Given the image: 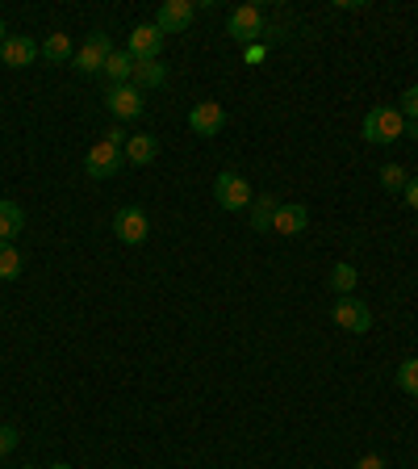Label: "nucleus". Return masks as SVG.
Listing matches in <instances>:
<instances>
[{"mask_svg": "<svg viewBox=\"0 0 418 469\" xmlns=\"http://www.w3.org/2000/svg\"><path fill=\"white\" fill-rule=\"evenodd\" d=\"M134 88H159L167 85V68L159 59H134Z\"/></svg>", "mask_w": 418, "mask_h": 469, "instance_id": "dca6fc26", "label": "nucleus"}, {"mask_svg": "<svg viewBox=\"0 0 418 469\" xmlns=\"http://www.w3.org/2000/svg\"><path fill=\"white\" fill-rule=\"evenodd\" d=\"M9 42V30H4V17H0V47Z\"/></svg>", "mask_w": 418, "mask_h": 469, "instance_id": "7c9ffc66", "label": "nucleus"}, {"mask_svg": "<svg viewBox=\"0 0 418 469\" xmlns=\"http://www.w3.org/2000/svg\"><path fill=\"white\" fill-rule=\"evenodd\" d=\"M17 445H22V432L4 423V428H0V457H9V453H13V448H17Z\"/></svg>", "mask_w": 418, "mask_h": 469, "instance_id": "393cba45", "label": "nucleus"}, {"mask_svg": "<svg viewBox=\"0 0 418 469\" xmlns=\"http://www.w3.org/2000/svg\"><path fill=\"white\" fill-rule=\"evenodd\" d=\"M243 55H247V63H263L268 47H263V42H251V47H243Z\"/></svg>", "mask_w": 418, "mask_h": 469, "instance_id": "bb28decb", "label": "nucleus"}, {"mask_svg": "<svg viewBox=\"0 0 418 469\" xmlns=\"http://www.w3.org/2000/svg\"><path fill=\"white\" fill-rule=\"evenodd\" d=\"M276 197L272 193H263V197H255V202H251V210H247V218H251V227L255 230H272V218H276Z\"/></svg>", "mask_w": 418, "mask_h": 469, "instance_id": "6ab92c4d", "label": "nucleus"}, {"mask_svg": "<svg viewBox=\"0 0 418 469\" xmlns=\"http://www.w3.org/2000/svg\"><path fill=\"white\" fill-rule=\"evenodd\" d=\"M356 281H360L356 265H334V268H331V289L339 293V298H351V289H356Z\"/></svg>", "mask_w": 418, "mask_h": 469, "instance_id": "412c9836", "label": "nucleus"}, {"mask_svg": "<svg viewBox=\"0 0 418 469\" xmlns=\"http://www.w3.org/2000/svg\"><path fill=\"white\" fill-rule=\"evenodd\" d=\"M192 17H197V0H164L156 13V25H159V34H184L192 25Z\"/></svg>", "mask_w": 418, "mask_h": 469, "instance_id": "1a4fd4ad", "label": "nucleus"}, {"mask_svg": "<svg viewBox=\"0 0 418 469\" xmlns=\"http://www.w3.org/2000/svg\"><path fill=\"white\" fill-rule=\"evenodd\" d=\"M331 319H334V327H343V331H351V336L372 331V311L356 298V293H351V298H334Z\"/></svg>", "mask_w": 418, "mask_h": 469, "instance_id": "423d86ee", "label": "nucleus"}, {"mask_svg": "<svg viewBox=\"0 0 418 469\" xmlns=\"http://www.w3.org/2000/svg\"><path fill=\"white\" fill-rule=\"evenodd\" d=\"M25 469H38V465H25ZM47 469H72L67 461H55V465H47Z\"/></svg>", "mask_w": 418, "mask_h": 469, "instance_id": "c756f323", "label": "nucleus"}, {"mask_svg": "<svg viewBox=\"0 0 418 469\" xmlns=\"http://www.w3.org/2000/svg\"><path fill=\"white\" fill-rule=\"evenodd\" d=\"M263 9L260 5H239V9L230 13V22H227V34L239 42V47H251V42H260L263 38Z\"/></svg>", "mask_w": 418, "mask_h": 469, "instance_id": "39448f33", "label": "nucleus"}, {"mask_svg": "<svg viewBox=\"0 0 418 469\" xmlns=\"http://www.w3.org/2000/svg\"><path fill=\"white\" fill-rule=\"evenodd\" d=\"M126 50H130L134 59H159V50H164V34H159V25H156V22L134 25Z\"/></svg>", "mask_w": 418, "mask_h": 469, "instance_id": "f8f14e48", "label": "nucleus"}, {"mask_svg": "<svg viewBox=\"0 0 418 469\" xmlns=\"http://www.w3.org/2000/svg\"><path fill=\"white\" fill-rule=\"evenodd\" d=\"M121 156H126V164H134V168H147V164L159 156V139L156 134H130L126 147H121Z\"/></svg>", "mask_w": 418, "mask_h": 469, "instance_id": "4468645a", "label": "nucleus"}, {"mask_svg": "<svg viewBox=\"0 0 418 469\" xmlns=\"http://www.w3.org/2000/svg\"><path fill=\"white\" fill-rule=\"evenodd\" d=\"M113 235H118L126 248H143L151 239V218L138 210V205H121L113 214Z\"/></svg>", "mask_w": 418, "mask_h": 469, "instance_id": "7ed1b4c3", "label": "nucleus"}, {"mask_svg": "<svg viewBox=\"0 0 418 469\" xmlns=\"http://www.w3.org/2000/svg\"><path fill=\"white\" fill-rule=\"evenodd\" d=\"M121 164H126V156H121V147H113L109 139L93 143V151L84 156V172H88L93 181H113L121 172Z\"/></svg>", "mask_w": 418, "mask_h": 469, "instance_id": "20e7f679", "label": "nucleus"}, {"mask_svg": "<svg viewBox=\"0 0 418 469\" xmlns=\"http://www.w3.org/2000/svg\"><path fill=\"white\" fill-rule=\"evenodd\" d=\"M143 88H134V85H109L105 88V109L113 113L118 122H134V118H143Z\"/></svg>", "mask_w": 418, "mask_h": 469, "instance_id": "0eeeda50", "label": "nucleus"}, {"mask_svg": "<svg viewBox=\"0 0 418 469\" xmlns=\"http://www.w3.org/2000/svg\"><path fill=\"white\" fill-rule=\"evenodd\" d=\"M25 227V210L9 197H0V243H13Z\"/></svg>", "mask_w": 418, "mask_h": 469, "instance_id": "2eb2a0df", "label": "nucleus"}, {"mask_svg": "<svg viewBox=\"0 0 418 469\" xmlns=\"http://www.w3.org/2000/svg\"><path fill=\"white\" fill-rule=\"evenodd\" d=\"M397 390L418 398V356H406V361L397 365Z\"/></svg>", "mask_w": 418, "mask_h": 469, "instance_id": "4be33fe9", "label": "nucleus"}, {"mask_svg": "<svg viewBox=\"0 0 418 469\" xmlns=\"http://www.w3.org/2000/svg\"><path fill=\"white\" fill-rule=\"evenodd\" d=\"M306 227H310V210H306L301 202H280V205H276V218H272L276 235L293 239V235H301Z\"/></svg>", "mask_w": 418, "mask_h": 469, "instance_id": "9b49d317", "label": "nucleus"}, {"mask_svg": "<svg viewBox=\"0 0 418 469\" xmlns=\"http://www.w3.org/2000/svg\"><path fill=\"white\" fill-rule=\"evenodd\" d=\"M356 469H389V465H385V457L369 453V457H360V461H356Z\"/></svg>", "mask_w": 418, "mask_h": 469, "instance_id": "cd10ccee", "label": "nucleus"}, {"mask_svg": "<svg viewBox=\"0 0 418 469\" xmlns=\"http://www.w3.org/2000/svg\"><path fill=\"white\" fill-rule=\"evenodd\" d=\"M38 55L47 63H72L76 59V47L67 34H47L42 38V47H38Z\"/></svg>", "mask_w": 418, "mask_h": 469, "instance_id": "f3484780", "label": "nucleus"}, {"mask_svg": "<svg viewBox=\"0 0 418 469\" xmlns=\"http://www.w3.org/2000/svg\"><path fill=\"white\" fill-rule=\"evenodd\" d=\"M214 202L222 205L227 214H243V210H251L255 193H251V185L243 181L239 172H218V181H214Z\"/></svg>", "mask_w": 418, "mask_h": 469, "instance_id": "f03ea898", "label": "nucleus"}, {"mask_svg": "<svg viewBox=\"0 0 418 469\" xmlns=\"http://www.w3.org/2000/svg\"><path fill=\"white\" fill-rule=\"evenodd\" d=\"M105 76H109V85H130L134 80V55L130 50H113L105 63Z\"/></svg>", "mask_w": 418, "mask_h": 469, "instance_id": "a211bd4d", "label": "nucleus"}, {"mask_svg": "<svg viewBox=\"0 0 418 469\" xmlns=\"http://www.w3.org/2000/svg\"><path fill=\"white\" fill-rule=\"evenodd\" d=\"M397 109H402V118L406 122H418V85H410L406 93H402V105Z\"/></svg>", "mask_w": 418, "mask_h": 469, "instance_id": "b1692460", "label": "nucleus"}, {"mask_svg": "<svg viewBox=\"0 0 418 469\" xmlns=\"http://www.w3.org/2000/svg\"><path fill=\"white\" fill-rule=\"evenodd\" d=\"M402 202L410 205V210H418V176H410L406 189H402Z\"/></svg>", "mask_w": 418, "mask_h": 469, "instance_id": "a878e982", "label": "nucleus"}, {"mask_svg": "<svg viewBox=\"0 0 418 469\" xmlns=\"http://www.w3.org/2000/svg\"><path fill=\"white\" fill-rule=\"evenodd\" d=\"M109 55H113V47H109V34H105V30H93V34H88V42L76 50L72 63L80 68L84 76H96V72H105Z\"/></svg>", "mask_w": 418, "mask_h": 469, "instance_id": "6e6552de", "label": "nucleus"}, {"mask_svg": "<svg viewBox=\"0 0 418 469\" xmlns=\"http://www.w3.org/2000/svg\"><path fill=\"white\" fill-rule=\"evenodd\" d=\"M406 168H402V164H385L381 168V189H389V193H402L406 189Z\"/></svg>", "mask_w": 418, "mask_h": 469, "instance_id": "5701e85b", "label": "nucleus"}, {"mask_svg": "<svg viewBox=\"0 0 418 469\" xmlns=\"http://www.w3.org/2000/svg\"><path fill=\"white\" fill-rule=\"evenodd\" d=\"M0 59H4V68H30L38 59V42L25 34H9V42L0 47Z\"/></svg>", "mask_w": 418, "mask_h": 469, "instance_id": "ddd939ff", "label": "nucleus"}, {"mask_svg": "<svg viewBox=\"0 0 418 469\" xmlns=\"http://www.w3.org/2000/svg\"><path fill=\"white\" fill-rule=\"evenodd\" d=\"M222 126H227L222 101H197V105L189 109V131L197 134V139H214V134H222Z\"/></svg>", "mask_w": 418, "mask_h": 469, "instance_id": "9d476101", "label": "nucleus"}, {"mask_svg": "<svg viewBox=\"0 0 418 469\" xmlns=\"http://www.w3.org/2000/svg\"><path fill=\"white\" fill-rule=\"evenodd\" d=\"M22 268H25L22 252H17L13 243H0V281H17L22 277Z\"/></svg>", "mask_w": 418, "mask_h": 469, "instance_id": "aec40b11", "label": "nucleus"}, {"mask_svg": "<svg viewBox=\"0 0 418 469\" xmlns=\"http://www.w3.org/2000/svg\"><path fill=\"white\" fill-rule=\"evenodd\" d=\"M402 134H406V118H402V109L377 105V109L364 113V139H369V143L389 147V143H397Z\"/></svg>", "mask_w": 418, "mask_h": 469, "instance_id": "f257e3e1", "label": "nucleus"}, {"mask_svg": "<svg viewBox=\"0 0 418 469\" xmlns=\"http://www.w3.org/2000/svg\"><path fill=\"white\" fill-rule=\"evenodd\" d=\"M406 134H410V139H414V143H418V122H406Z\"/></svg>", "mask_w": 418, "mask_h": 469, "instance_id": "c85d7f7f", "label": "nucleus"}]
</instances>
